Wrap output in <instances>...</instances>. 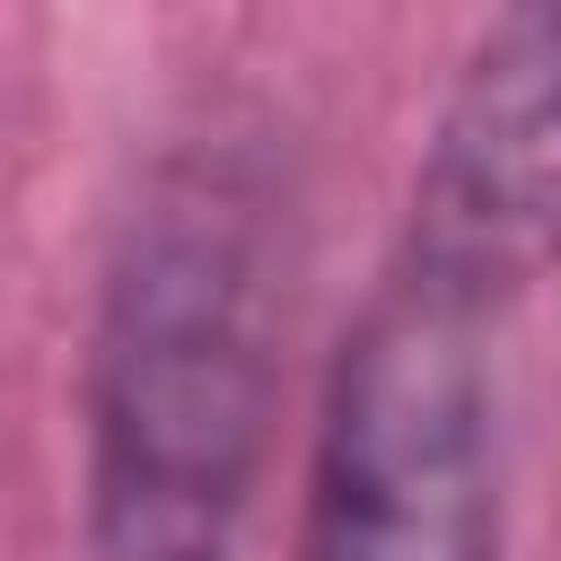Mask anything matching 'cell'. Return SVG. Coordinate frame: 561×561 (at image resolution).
Instances as JSON below:
<instances>
[{
    "instance_id": "cell-2",
    "label": "cell",
    "mask_w": 561,
    "mask_h": 561,
    "mask_svg": "<svg viewBox=\"0 0 561 561\" xmlns=\"http://www.w3.org/2000/svg\"><path fill=\"white\" fill-rule=\"evenodd\" d=\"M298 561H500L482 316L386 280L333 351Z\"/></svg>"
},
{
    "instance_id": "cell-1",
    "label": "cell",
    "mask_w": 561,
    "mask_h": 561,
    "mask_svg": "<svg viewBox=\"0 0 561 561\" xmlns=\"http://www.w3.org/2000/svg\"><path fill=\"white\" fill-rule=\"evenodd\" d=\"M280 403V202L254 149L158 158L88 333V561H237Z\"/></svg>"
},
{
    "instance_id": "cell-3",
    "label": "cell",
    "mask_w": 561,
    "mask_h": 561,
    "mask_svg": "<svg viewBox=\"0 0 561 561\" xmlns=\"http://www.w3.org/2000/svg\"><path fill=\"white\" fill-rule=\"evenodd\" d=\"M394 272L482 324L561 272V0L473 35L421 140Z\"/></svg>"
}]
</instances>
